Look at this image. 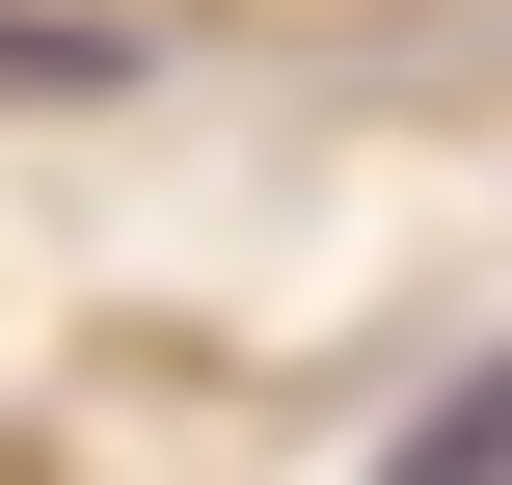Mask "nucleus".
Here are the masks:
<instances>
[{
  "label": "nucleus",
  "mask_w": 512,
  "mask_h": 485,
  "mask_svg": "<svg viewBox=\"0 0 512 485\" xmlns=\"http://www.w3.org/2000/svg\"><path fill=\"white\" fill-rule=\"evenodd\" d=\"M378 485H512V378H459V405H432V432H405Z\"/></svg>",
  "instance_id": "nucleus-1"
}]
</instances>
